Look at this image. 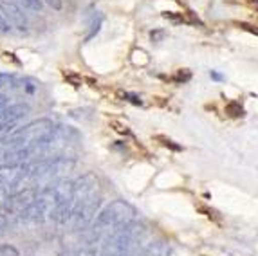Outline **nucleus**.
<instances>
[{
  "label": "nucleus",
  "mask_w": 258,
  "mask_h": 256,
  "mask_svg": "<svg viewBox=\"0 0 258 256\" xmlns=\"http://www.w3.org/2000/svg\"><path fill=\"white\" fill-rule=\"evenodd\" d=\"M0 11H2V17L8 20V24L11 27L18 31H27V17L24 13V9L20 6H17L15 2H9V0H0Z\"/></svg>",
  "instance_id": "obj_5"
},
{
  "label": "nucleus",
  "mask_w": 258,
  "mask_h": 256,
  "mask_svg": "<svg viewBox=\"0 0 258 256\" xmlns=\"http://www.w3.org/2000/svg\"><path fill=\"white\" fill-rule=\"evenodd\" d=\"M22 8L31 11V13H40L42 11V0H18Z\"/></svg>",
  "instance_id": "obj_8"
},
{
  "label": "nucleus",
  "mask_w": 258,
  "mask_h": 256,
  "mask_svg": "<svg viewBox=\"0 0 258 256\" xmlns=\"http://www.w3.org/2000/svg\"><path fill=\"white\" fill-rule=\"evenodd\" d=\"M0 31H4V33H8L9 31V24L4 17H0Z\"/></svg>",
  "instance_id": "obj_17"
},
{
  "label": "nucleus",
  "mask_w": 258,
  "mask_h": 256,
  "mask_svg": "<svg viewBox=\"0 0 258 256\" xmlns=\"http://www.w3.org/2000/svg\"><path fill=\"white\" fill-rule=\"evenodd\" d=\"M189 78H191V74H189L188 71H184V73H182V71H179V74H177V80H179V81H188Z\"/></svg>",
  "instance_id": "obj_16"
},
{
  "label": "nucleus",
  "mask_w": 258,
  "mask_h": 256,
  "mask_svg": "<svg viewBox=\"0 0 258 256\" xmlns=\"http://www.w3.org/2000/svg\"><path fill=\"white\" fill-rule=\"evenodd\" d=\"M226 112H228L231 117H238V115H244V108L238 101H231L228 103V107H226Z\"/></svg>",
  "instance_id": "obj_9"
},
{
  "label": "nucleus",
  "mask_w": 258,
  "mask_h": 256,
  "mask_svg": "<svg viewBox=\"0 0 258 256\" xmlns=\"http://www.w3.org/2000/svg\"><path fill=\"white\" fill-rule=\"evenodd\" d=\"M211 78H213V80H217V81H222L224 80L222 74H219L217 71H211Z\"/></svg>",
  "instance_id": "obj_19"
},
{
  "label": "nucleus",
  "mask_w": 258,
  "mask_h": 256,
  "mask_svg": "<svg viewBox=\"0 0 258 256\" xmlns=\"http://www.w3.org/2000/svg\"><path fill=\"white\" fill-rule=\"evenodd\" d=\"M74 168L73 157H52V159H36L29 162V180L33 188H49L58 180H63Z\"/></svg>",
  "instance_id": "obj_1"
},
{
  "label": "nucleus",
  "mask_w": 258,
  "mask_h": 256,
  "mask_svg": "<svg viewBox=\"0 0 258 256\" xmlns=\"http://www.w3.org/2000/svg\"><path fill=\"white\" fill-rule=\"evenodd\" d=\"M47 6H51L52 9H56V11H60L61 8H63V0H43Z\"/></svg>",
  "instance_id": "obj_14"
},
{
  "label": "nucleus",
  "mask_w": 258,
  "mask_h": 256,
  "mask_svg": "<svg viewBox=\"0 0 258 256\" xmlns=\"http://www.w3.org/2000/svg\"><path fill=\"white\" fill-rule=\"evenodd\" d=\"M38 188H24V189H18V191L11 193V195L6 197L4 204L0 208V211H4L8 217H20L27 208H29L33 202L36 201V197H38Z\"/></svg>",
  "instance_id": "obj_3"
},
{
  "label": "nucleus",
  "mask_w": 258,
  "mask_h": 256,
  "mask_svg": "<svg viewBox=\"0 0 258 256\" xmlns=\"http://www.w3.org/2000/svg\"><path fill=\"white\" fill-rule=\"evenodd\" d=\"M54 208H56V201H54V195H52V188L49 186V188L40 189L36 201L18 217V220H20V222L42 224L52 217Z\"/></svg>",
  "instance_id": "obj_2"
},
{
  "label": "nucleus",
  "mask_w": 258,
  "mask_h": 256,
  "mask_svg": "<svg viewBox=\"0 0 258 256\" xmlns=\"http://www.w3.org/2000/svg\"><path fill=\"white\" fill-rule=\"evenodd\" d=\"M29 177V164H2L0 166V195H11L18 191V186Z\"/></svg>",
  "instance_id": "obj_4"
},
{
  "label": "nucleus",
  "mask_w": 258,
  "mask_h": 256,
  "mask_svg": "<svg viewBox=\"0 0 258 256\" xmlns=\"http://www.w3.org/2000/svg\"><path fill=\"white\" fill-rule=\"evenodd\" d=\"M0 256H20L18 249L9 243H0Z\"/></svg>",
  "instance_id": "obj_10"
},
{
  "label": "nucleus",
  "mask_w": 258,
  "mask_h": 256,
  "mask_svg": "<svg viewBox=\"0 0 258 256\" xmlns=\"http://www.w3.org/2000/svg\"><path fill=\"white\" fill-rule=\"evenodd\" d=\"M150 36H152V40H154V42H157V40L163 38V36H164V31H155V33H154V31H152Z\"/></svg>",
  "instance_id": "obj_18"
},
{
  "label": "nucleus",
  "mask_w": 258,
  "mask_h": 256,
  "mask_svg": "<svg viewBox=\"0 0 258 256\" xmlns=\"http://www.w3.org/2000/svg\"><path fill=\"white\" fill-rule=\"evenodd\" d=\"M31 112V107L27 103H13L4 108V121L8 126H15L20 119H24Z\"/></svg>",
  "instance_id": "obj_7"
},
{
  "label": "nucleus",
  "mask_w": 258,
  "mask_h": 256,
  "mask_svg": "<svg viewBox=\"0 0 258 256\" xmlns=\"http://www.w3.org/2000/svg\"><path fill=\"white\" fill-rule=\"evenodd\" d=\"M58 256H78V251H74V249H71V247H63V249H60Z\"/></svg>",
  "instance_id": "obj_15"
},
{
  "label": "nucleus",
  "mask_w": 258,
  "mask_h": 256,
  "mask_svg": "<svg viewBox=\"0 0 258 256\" xmlns=\"http://www.w3.org/2000/svg\"><path fill=\"white\" fill-rule=\"evenodd\" d=\"M17 80L13 74H0V87H15Z\"/></svg>",
  "instance_id": "obj_11"
},
{
  "label": "nucleus",
  "mask_w": 258,
  "mask_h": 256,
  "mask_svg": "<svg viewBox=\"0 0 258 256\" xmlns=\"http://www.w3.org/2000/svg\"><path fill=\"white\" fill-rule=\"evenodd\" d=\"M157 141H163V145H164V146H168V148H172V150H181V146L175 145L173 141H170V139H166V137H163V136L157 137Z\"/></svg>",
  "instance_id": "obj_13"
},
{
  "label": "nucleus",
  "mask_w": 258,
  "mask_h": 256,
  "mask_svg": "<svg viewBox=\"0 0 258 256\" xmlns=\"http://www.w3.org/2000/svg\"><path fill=\"white\" fill-rule=\"evenodd\" d=\"M8 224H9V217L4 213V211H0V238L6 235V229H8Z\"/></svg>",
  "instance_id": "obj_12"
},
{
  "label": "nucleus",
  "mask_w": 258,
  "mask_h": 256,
  "mask_svg": "<svg viewBox=\"0 0 258 256\" xmlns=\"http://www.w3.org/2000/svg\"><path fill=\"white\" fill-rule=\"evenodd\" d=\"M52 195H54L56 206L65 204V202H74V180L63 179L52 184Z\"/></svg>",
  "instance_id": "obj_6"
}]
</instances>
